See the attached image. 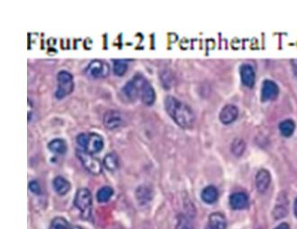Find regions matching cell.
<instances>
[{
  "instance_id": "23",
  "label": "cell",
  "mask_w": 297,
  "mask_h": 229,
  "mask_svg": "<svg viewBox=\"0 0 297 229\" xmlns=\"http://www.w3.org/2000/svg\"><path fill=\"white\" fill-rule=\"evenodd\" d=\"M246 149L245 141L242 139H235L234 141H232L231 146V150L234 154L236 156H240Z\"/></svg>"
},
{
  "instance_id": "6",
  "label": "cell",
  "mask_w": 297,
  "mask_h": 229,
  "mask_svg": "<svg viewBox=\"0 0 297 229\" xmlns=\"http://www.w3.org/2000/svg\"><path fill=\"white\" fill-rule=\"evenodd\" d=\"M146 78L141 74H136L135 76L125 84V86L122 88V93L124 94L125 98L130 101H134L137 98H140V92L143 82Z\"/></svg>"
},
{
  "instance_id": "8",
  "label": "cell",
  "mask_w": 297,
  "mask_h": 229,
  "mask_svg": "<svg viewBox=\"0 0 297 229\" xmlns=\"http://www.w3.org/2000/svg\"><path fill=\"white\" fill-rule=\"evenodd\" d=\"M103 122L108 130L119 129L124 123L123 115L117 110H108L104 113Z\"/></svg>"
},
{
  "instance_id": "16",
  "label": "cell",
  "mask_w": 297,
  "mask_h": 229,
  "mask_svg": "<svg viewBox=\"0 0 297 229\" xmlns=\"http://www.w3.org/2000/svg\"><path fill=\"white\" fill-rule=\"evenodd\" d=\"M52 186L53 189L59 195H65L69 192L70 190V183L67 179L63 177V176H57L53 179L52 182Z\"/></svg>"
},
{
  "instance_id": "21",
  "label": "cell",
  "mask_w": 297,
  "mask_h": 229,
  "mask_svg": "<svg viewBox=\"0 0 297 229\" xmlns=\"http://www.w3.org/2000/svg\"><path fill=\"white\" fill-rule=\"evenodd\" d=\"M104 167L111 172H115L117 170L119 167V162H118V157L115 155V153H109L106 156H104V161H103Z\"/></svg>"
},
{
  "instance_id": "7",
  "label": "cell",
  "mask_w": 297,
  "mask_h": 229,
  "mask_svg": "<svg viewBox=\"0 0 297 229\" xmlns=\"http://www.w3.org/2000/svg\"><path fill=\"white\" fill-rule=\"evenodd\" d=\"M108 64L101 59H94L89 63L85 69V74L90 78H105L109 74Z\"/></svg>"
},
{
  "instance_id": "32",
  "label": "cell",
  "mask_w": 297,
  "mask_h": 229,
  "mask_svg": "<svg viewBox=\"0 0 297 229\" xmlns=\"http://www.w3.org/2000/svg\"><path fill=\"white\" fill-rule=\"evenodd\" d=\"M294 212H295V215H296V217L297 218V198L296 199V200H295V205H294Z\"/></svg>"
},
{
  "instance_id": "1",
  "label": "cell",
  "mask_w": 297,
  "mask_h": 229,
  "mask_svg": "<svg viewBox=\"0 0 297 229\" xmlns=\"http://www.w3.org/2000/svg\"><path fill=\"white\" fill-rule=\"evenodd\" d=\"M164 104L167 114L180 128L190 129L194 125L196 116L189 105L171 95L166 97Z\"/></svg>"
},
{
  "instance_id": "19",
  "label": "cell",
  "mask_w": 297,
  "mask_h": 229,
  "mask_svg": "<svg viewBox=\"0 0 297 229\" xmlns=\"http://www.w3.org/2000/svg\"><path fill=\"white\" fill-rule=\"evenodd\" d=\"M48 147L51 151L53 153H56L59 155H63L67 152L68 149V146L66 142L62 140V139H54L52 140L49 144H48Z\"/></svg>"
},
{
  "instance_id": "18",
  "label": "cell",
  "mask_w": 297,
  "mask_h": 229,
  "mask_svg": "<svg viewBox=\"0 0 297 229\" xmlns=\"http://www.w3.org/2000/svg\"><path fill=\"white\" fill-rule=\"evenodd\" d=\"M135 196L139 203L141 205H147L152 200V192L150 188L145 185H141L137 188Z\"/></svg>"
},
{
  "instance_id": "30",
  "label": "cell",
  "mask_w": 297,
  "mask_h": 229,
  "mask_svg": "<svg viewBox=\"0 0 297 229\" xmlns=\"http://www.w3.org/2000/svg\"><path fill=\"white\" fill-rule=\"evenodd\" d=\"M291 65H292L293 70H294V72L296 74V76H297V58H296V59H292Z\"/></svg>"
},
{
  "instance_id": "31",
  "label": "cell",
  "mask_w": 297,
  "mask_h": 229,
  "mask_svg": "<svg viewBox=\"0 0 297 229\" xmlns=\"http://www.w3.org/2000/svg\"><path fill=\"white\" fill-rule=\"evenodd\" d=\"M290 229V227H289V225L287 224V223H282V224L277 226L276 229Z\"/></svg>"
},
{
  "instance_id": "10",
  "label": "cell",
  "mask_w": 297,
  "mask_h": 229,
  "mask_svg": "<svg viewBox=\"0 0 297 229\" xmlns=\"http://www.w3.org/2000/svg\"><path fill=\"white\" fill-rule=\"evenodd\" d=\"M239 116V110L232 104L225 105L220 112L219 119L222 123L228 125L236 120Z\"/></svg>"
},
{
  "instance_id": "24",
  "label": "cell",
  "mask_w": 297,
  "mask_h": 229,
  "mask_svg": "<svg viewBox=\"0 0 297 229\" xmlns=\"http://www.w3.org/2000/svg\"><path fill=\"white\" fill-rule=\"evenodd\" d=\"M161 80H162V85L165 88H170L174 84V77L170 70H162V75H161Z\"/></svg>"
},
{
  "instance_id": "13",
  "label": "cell",
  "mask_w": 297,
  "mask_h": 229,
  "mask_svg": "<svg viewBox=\"0 0 297 229\" xmlns=\"http://www.w3.org/2000/svg\"><path fill=\"white\" fill-rule=\"evenodd\" d=\"M140 98H141V102L146 105H151V104H154L155 99H156L155 91L151 86V84L148 82L147 79L141 86Z\"/></svg>"
},
{
  "instance_id": "3",
  "label": "cell",
  "mask_w": 297,
  "mask_h": 229,
  "mask_svg": "<svg viewBox=\"0 0 297 229\" xmlns=\"http://www.w3.org/2000/svg\"><path fill=\"white\" fill-rule=\"evenodd\" d=\"M74 205L80 212V217L83 219H89L92 211V194L89 189H78L74 198Z\"/></svg>"
},
{
  "instance_id": "25",
  "label": "cell",
  "mask_w": 297,
  "mask_h": 229,
  "mask_svg": "<svg viewBox=\"0 0 297 229\" xmlns=\"http://www.w3.org/2000/svg\"><path fill=\"white\" fill-rule=\"evenodd\" d=\"M128 68V64L123 59H117L114 61L113 70L116 76H124Z\"/></svg>"
},
{
  "instance_id": "22",
  "label": "cell",
  "mask_w": 297,
  "mask_h": 229,
  "mask_svg": "<svg viewBox=\"0 0 297 229\" xmlns=\"http://www.w3.org/2000/svg\"><path fill=\"white\" fill-rule=\"evenodd\" d=\"M114 194V190L110 186H104L100 188L97 193V200L100 203L107 202L112 198Z\"/></svg>"
},
{
  "instance_id": "20",
  "label": "cell",
  "mask_w": 297,
  "mask_h": 229,
  "mask_svg": "<svg viewBox=\"0 0 297 229\" xmlns=\"http://www.w3.org/2000/svg\"><path fill=\"white\" fill-rule=\"evenodd\" d=\"M279 130L282 136L285 138H289L294 134L295 130H296V123L293 120L287 119V120H283L279 123Z\"/></svg>"
},
{
  "instance_id": "27",
  "label": "cell",
  "mask_w": 297,
  "mask_h": 229,
  "mask_svg": "<svg viewBox=\"0 0 297 229\" xmlns=\"http://www.w3.org/2000/svg\"><path fill=\"white\" fill-rule=\"evenodd\" d=\"M176 229H193L191 222L184 215H180L177 219V225Z\"/></svg>"
},
{
  "instance_id": "2",
  "label": "cell",
  "mask_w": 297,
  "mask_h": 229,
  "mask_svg": "<svg viewBox=\"0 0 297 229\" xmlns=\"http://www.w3.org/2000/svg\"><path fill=\"white\" fill-rule=\"evenodd\" d=\"M77 143L85 151L89 154L99 153L104 147V140L97 133H81L77 137Z\"/></svg>"
},
{
  "instance_id": "17",
  "label": "cell",
  "mask_w": 297,
  "mask_h": 229,
  "mask_svg": "<svg viewBox=\"0 0 297 229\" xmlns=\"http://www.w3.org/2000/svg\"><path fill=\"white\" fill-rule=\"evenodd\" d=\"M219 197V193L216 187L213 185H209L203 189L201 193V198L203 200V202L207 204H214L216 202Z\"/></svg>"
},
{
  "instance_id": "4",
  "label": "cell",
  "mask_w": 297,
  "mask_h": 229,
  "mask_svg": "<svg viewBox=\"0 0 297 229\" xmlns=\"http://www.w3.org/2000/svg\"><path fill=\"white\" fill-rule=\"evenodd\" d=\"M58 87L55 92V96L58 99H63L74 89V78L72 74L67 70H61L57 74Z\"/></svg>"
},
{
  "instance_id": "33",
  "label": "cell",
  "mask_w": 297,
  "mask_h": 229,
  "mask_svg": "<svg viewBox=\"0 0 297 229\" xmlns=\"http://www.w3.org/2000/svg\"><path fill=\"white\" fill-rule=\"evenodd\" d=\"M70 229H82L81 228H79V227H74V228H71Z\"/></svg>"
},
{
  "instance_id": "28",
  "label": "cell",
  "mask_w": 297,
  "mask_h": 229,
  "mask_svg": "<svg viewBox=\"0 0 297 229\" xmlns=\"http://www.w3.org/2000/svg\"><path fill=\"white\" fill-rule=\"evenodd\" d=\"M287 208L284 206V204L276 205L274 209V218L276 219H281L287 216Z\"/></svg>"
},
{
  "instance_id": "5",
  "label": "cell",
  "mask_w": 297,
  "mask_h": 229,
  "mask_svg": "<svg viewBox=\"0 0 297 229\" xmlns=\"http://www.w3.org/2000/svg\"><path fill=\"white\" fill-rule=\"evenodd\" d=\"M76 155L88 172L95 175H99L102 172V163L92 154L83 149H77Z\"/></svg>"
},
{
  "instance_id": "11",
  "label": "cell",
  "mask_w": 297,
  "mask_h": 229,
  "mask_svg": "<svg viewBox=\"0 0 297 229\" xmlns=\"http://www.w3.org/2000/svg\"><path fill=\"white\" fill-rule=\"evenodd\" d=\"M271 182V175L266 169H261L257 172L255 178L256 188L258 192L264 193L269 187Z\"/></svg>"
},
{
  "instance_id": "29",
  "label": "cell",
  "mask_w": 297,
  "mask_h": 229,
  "mask_svg": "<svg viewBox=\"0 0 297 229\" xmlns=\"http://www.w3.org/2000/svg\"><path fill=\"white\" fill-rule=\"evenodd\" d=\"M29 189H30L32 193H34V194H40L41 193V186H40L39 182H36V181H32L29 183Z\"/></svg>"
},
{
  "instance_id": "9",
  "label": "cell",
  "mask_w": 297,
  "mask_h": 229,
  "mask_svg": "<svg viewBox=\"0 0 297 229\" xmlns=\"http://www.w3.org/2000/svg\"><path fill=\"white\" fill-rule=\"evenodd\" d=\"M278 93H279V89L274 81L266 79L263 82L261 88V99L264 102L275 99Z\"/></svg>"
},
{
  "instance_id": "14",
  "label": "cell",
  "mask_w": 297,
  "mask_h": 229,
  "mask_svg": "<svg viewBox=\"0 0 297 229\" xmlns=\"http://www.w3.org/2000/svg\"><path fill=\"white\" fill-rule=\"evenodd\" d=\"M249 198L244 193H235L230 196V205L235 210L243 209L247 207Z\"/></svg>"
},
{
  "instance_id": "15",
  "label": "cell",
  "mask_w": 297,
  "mask_h": 229,
  "mask_svg": "<svg viewBox=\"0 0 297 229\" xmlns=\"http://www.w3.org/2000/svg\"><path fill=\"white\" fill-rule=\"evenodd\" d=\"M226 219L223 214L214 212L209 216L208 225L206 229H226Z\"/></svg>"
},
{
  "instance_id": "26",
  "label": "cell",
  "mask_w": 297,
  "mask_h": 229,
  "mask_svg": "<svg viewBox=\"0 0 297 229\" xmlns=\"http://www.w3.org/2000/svg\"><path fill=\"white\" fill-rule=\"evenodd\" d=\"M70 225L68 222L67 219L62 218V217H57L55 219H52V223L50 229H70Z\"/></svg>"
},
{
  "instance_id": "12",
  "label": "cell",
  "mask_w": 297,
  "mask_h": 229,
  "mask_svg": "<svg viewBox=\"0 0 297 229\" xmlns=\"http://www.w3.org/2000/svg\"><path fill=\"white\" fill-rule=\"evenodd\" d=\"M241 82L248 87H253L255 84V70L250 64H243L240 68Z\"/></svg>"
}]
</instances>
